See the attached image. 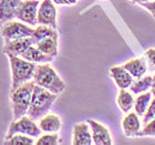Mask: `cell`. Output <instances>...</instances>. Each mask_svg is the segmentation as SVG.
<instances>
[{
    "mask_svg": "<svg viewBox=\"0 0 155 145\" xmlns=\"http://www.w3.org/2000/svg\"><path fill=\"white\" fill-rule=\"evenodd\" d=\"M132 2H134V3H144V2H149V1H153V0H131Z\"/></svg>",
    "mask_w": 155,
    "mask_h": 145,
    "instance_id": "31",
    "label": "cell"
},
{
    "mask_svg": "<svg viewBox=\"0 0 155 145\" xmlns=\"http://www.w3.org/2000/svg\"><path fill=\"white\" fill-rule=\"evenodd\" d=\"M145 58L147 60V64H149V69H155V49L151 48L145 51Z\"/></svg>",
    "mask_w": 155,
    "mask_h": 145,
    "instance_id": "27",
    "label": "cell"
},
{
    "mask_svg": "<svg viewBox=\"0 0 155 145\" xmlns=\"http://www.w3.org/2000/svg\"><path fill=\"white\" fill-rule=\"evenodd\" d=\"M147 60L145 59H133L131 61L126 62L123 67L132 74L133 77L135 79H141V77L146 73L147 71Z\"/></svg>",
    "mask_w": 155,
    "mask_h": 145,
    "instance_id": "15",
    "label": "cell"
},
{
    "mask_svg": "<svg viewBox=\"0 0 155 145\" xmlns=\"http://www.w3.org/2000/svg\"><path fill=\"white\" fill-rule=\"evenodd\" d=\"M141 6H142L143 8H145L147 11H150L151 15H152V17L155 19V0H153V1H149V2L141 3Z\"/></svg>",
    "mask_w": 155,
    "mask_h": 145,
    "instance_id": "28",
    "label": "cell"
},
{
    "mask_svg": "<svg viewBox=\"0 0 155 145\" xmlns=\"http://www.w3.org/2000/svg\"><path fill=\"white\" fill-rule=\"evenodd\" d=\"M123 132L127 137H135L141 130V122L137 113H127L124 120L122 121Z\"/></svg>",
    "mask_w": 155,
    "mask_h": 145,
    "instance_id": "13",
    "label": "cell"
},
{
    "mask_svg": "<svg viewBox=\"0 0 155 145\" xmlns=\"http://www.w3.org/2000/svg\"><path fill=\"white\" fill-rule=\"evenodd\" d=\"M87 123L91 127V133H92V140L93 143L97 145H111L112 144V137L109 132L107 127L100 124L99 122L94 120L89 119Z\"/></svg>",
    "mask_w": 155,
    "mask_h": 145,
    "instance_id": "10",
    "label": "cell"
},
{
    "mask_svg": "<svg viewBox=\"0 0 155 145\" xmlns=\"http://www.w3.org/2000/svg\"><path fill=\"white\" fill-rule=\"evenodd\" d=\"M137 136H153L155 137V119L144 125V129L140 131Z\"/></svg>",
    "mask_w": 155,
    "mask_h": 145,
    "instance_id": "25",
    "label": "cell"
},
{
    "mask_svg": "<svg viewBox=\"0 0 155 145\" xmlns=\"http://www.w3.org/2000/svg\"><path fill=\"white\" fill-rule=\"evenodd\" d=\"M35 29L26 26L25 23L17 21H8L1 27V36L5 42L16 40V39L32 37Z\"/></svg>",
    "mask_w": 155,
    "mask_h": 145,
    "instance_id": "6",
    "label": "cell"
},
{
    "mask_svg": "<svg viewBox=\"0 0 155 145\" xmlns=\"http://www.w3.org/2000/svg\"><path fill=\"white\" fill-rule=\"evenodd\" d=\"M35 44L32 37H28V38H21L16 39V40H11V41L5 42V45L2 48V51L5 54H12V55H20L25 53L31 45Z\"/></svg>",
    "mask_w": 155,
    "mask_h": 145,
    "instance_id": "9",
    "label": "cell"
},
{
    "mask_svg": "<svg viewBox=\"0 0 155 145\" xmlns=\"http://www.w3.org/2000/svg\"><path fill=\"white\" fill-rule=\"evenodd\" d=\"M89 123H79L73 126V145H90L93 143Z\"/></svg>",
    "mask_w": 155,
    "mask_h": 145,
    "instance_id": "11",
    "label": "cell"
},
{
    "mask_svg": "<svg viewBox=\"0 0 155 145\" xmlns=\"http://www.w3.org/2000/svg\"><path fill=\"white\" fill-rule=\"evenodd\" d=\"M57 5H62V6H71L77 3L78 0H53Z\"/></svg>",
    "mask_w": 155,
    "mask_h": 145,
    "instance_id": "29",
    "label": "cell"
},
{
    "mask_svg": "<svg viewBox=\"0 0 155 145\" xmlns=\"http://www.w3.org/2000/svg\"><path fill=\"white\" fill-rule=\"evenodd\" d=\"M33 81L52 93L60 94L65 90V83L49 64L37 65Z\"/></svg>",
    "mask_w": 155,
    "mask_h": 145,
    "instance_id": "4",
    "label": "cell"
},
{
    "mask_svg": "<svg viewBox=\"0 0 155 145\" xmlns=\"http://www.w3.org/2000/svg\"><path fill=\"white\" fill-rule=\"evenodd\" d=\"M22 0H0L1 8V23H6L17 18V10Z\"/></svg>",
    "mask_w": 155,
    "mask_h": 145,
    "instance_id": "14",
    "label": "cell"
},
{
    "mask_svg": "<svg viewBox=\"0 0 155 145\" xmlns=\"http://www.w3.org/2000/svg\"><path fill=\"white\" fill-rule=\"evenodd\" d=\"M37 145H58L59 144V136L55 133L51 134H45L41 136L40 139L37 141Z\"/></svg>",
    "mask_w": 155,
    "mask_h": 145,
    "instance_id": "24",
    "label": "cell"
},
{
    "mask_svg": "<svg viewBox=\"0 0 155 145\" xmlns=\"http://www.w3.org/2000/svg\"><path fill=\"white\" fill-rule=\"evenodd\" d=\"M42 52H45V54H49L51 57H57L58 55V39L54 38H47L43 39L41 41H39L36 43Z\"/></svg>",
    "mask_w": 155,
    "mask_h": 145,
    "instance_id": "21",
    "label": "cell"
},
{
    "mask_svg": "<svg viewBox=\"0 0 155 145\" xmlns=\"http://www.w3.org/2000/svg\"><path fill=\"white\" fill-rule=\"evenodd\" d=\"M151 92L153 93V97H155V73L153 75V84H152V87H151Z\"/></svg>",
    "mask_w": 155,
    "mask_h": 145,
    "instance_id": "30",
    "label": "cell"
},
{
    "mask_svg": "<svg viewBox=\"0 0 155 145\" xmlns=\"http://www.w3.org/2000/svg\"><path fill=\"white\" fill-rule=\"evenodd\" d=\"M155 119V97L154 100L151 102L149 109L146 110L145 114L143 115V125H146L149 122Z\"/></svg>",
    "mask_w": 155,
    "mask_h": 145,
    "instance_id": "26",
    "label": "cell"
},
{
    "mask_svg": "<svg viewBox=\"0 0 155 145\" xmlns=\"http://www.w3.org/2000/svg\"><path fill=\"white\" fill-rule=\"evenodd\" d=\"M153 84V75H147V77H144L142 79H139L137 81L133 82L132 85H131V91L133 93L140 94L142 92H146V91L152 87Z\"/></svg>",
    "mask_w": 155,
    "mask_h": 145,
    "instance_id": "22",
    "label": "cell"
},
{
    "mask_svg": "<svg viewBox=\"0 0 155 145\" xmlns=\"http://www.w3.org/2000/svg\"><path fill=\"white\" fill-rule=\"evenodd\" d=\"M36 87V82H26L22 85L18 87L10 92V100L12 104L13 121L19 120L28 113V110L32 100L33 90Z\"/></svg>",
    "mask_w": 155,
    "mask_h": 145,
    "instance_id": "1",
    "label": "cell"
},
{
    "mask_svg": "<svg viewBox=\"0 0 155 145\" xmlns=\"http://www.w3.org/2000/svg\"><path fill=\"white\" fill-rule=\"evenodd\" d=\"M38 0H22L17 10V18L31 26L38 23Z\"/></svg>",
    "mask_w": 155,
    "mask_h": 145,
    "instance_id": "7",
    "label": "cell"
},
{
    "mask_svg": "<svg viewBox=\"0 0 155 145\" xmlns=\"http://www.w3.org/2000/svg\"><path fill=\"white\" fill-rule=\"evenodd\" d=\"M32 136L26 135V134H15L11 136L9 140H6L3 142V145H32L33 139H31Z\"/></svg>",
    "mask_w": 155,
    "mask_h": 145,
    "instance_id": "23",
    "label": "cell"
},
{
    "mask_svg": "<svg viewBox=\"0 0 155 145\" xmlns=\"http://www.w3.org/2000/svg\"><path fill=\"white\" fill-rule=\"evenodd\" d=\"M59 94L52 93L45 87L36 84L32 94L31 104L28 110V115L33 120H38L48 114L52 104L54 103Z\"/></svg>",
    "mask_w": 155,
    "mask_h": 145,
    "instance_id": "2",
    "label": "cell"
},
{
    "mask_svg": "<svg viewBox=\"0 0 155 145\" xmlns=\"http://www.w3.org/2000/svg\"><path fill=\"white\" fill-rule=\"evenodd\" d=\"M38 23L57 29V10L51 0H43L38 9Z\"/></svg>",
    "mask_w": 155,
    "mask_h": 145,
    "instance_id": "8",
    "label": "cell"
},
{
    "mask_svg": "<svg viewBox=\"0 0 155 145\" xmlns=\"http://www.w3.org/2000/svg\"><path fill=\"white\" fill-rule=\"evenodd\" d=\"M8 58L11 68V90H15L23 83L29 82V80L35 77L37 65L35 64V62L19 58L18 55L8 54Z\"/></svg>",
    "mask_w": 155,
    "mask_h": 145,
    "instance_id": "3",
    "label": "cell"
},
{
    "mask_svg": "<svg viewBox=\"0 0 155 145\" xmlns=\"http://www.w3.org/2000/svg\"><path fill=\"white\" fill-rule=\"evenodd\" d=\"M116 102H117V105L122 112L124 113H129L132 107H134V99H133V95L130 92L125 91V89H121L119 95H117V99H116Z\"/></svg>",
    "mask_w": 155,
    "mask_h": 145,
    "instance_id": "19",
    "label": "cell"
},
{
    "mask_svg": "<svg viewBox=\"0 0 155 145\" xmlns=\"http://www.w3.org/2000/svg\"><path fill=\"white\" fill-rule=\"evenodd\" d=\"M110 74L112 79L115 81L116 85L119 87V89H127L132 85L133 81V75L126 70L124 67H112L110 70Z\"/></svg>",
    "mask_w": 155,
    "mask_h": 145,
    "instance_id": "12",
    "label": "cell"
},
{
    "mask_svg": "<svg viewBox=\"0 0 155 145\" xmlns=\"http://www.w3.org/2000/svg\"><path fill=\"white\" fill-rule=\"evenodd\" d=\"M35 120L31 119L30 116L23 115L19 120H16L9 125V130L6 135V140H9L11 136L15 134H26V135L32 136V137H38L41 134L42 130L40 126H38L36 123L33 122Z\"/></svg>",
    "mask_w": 155,
    "mask_h": 145,
    "instance_id": "5",
    "label": "cell"
},
{
    "mask_svg": "<svg viewBox=\"0 0 155 145\" xmlns=\"http://www.w3.org/2000/svg\"><path fill=\"white\" fill-rule=\"evenodd\" d=\"M21 58L28 61L35 62V63H47V62H51L53 60V57L49 54H45V52H42L38 47H35V44L31 45L25 53L20 55Z\"/></svg>",
    "mask_w": 155,
    "mask_h": 145,
    "instance_id": "16",
    "label": "cell"
},
{
    "mask_svg": "<svg viewBox=\"0 0 155 145\" xmlns=\"http://www.w3.org/2000/svg\"><path fill=\"white\" fill-rule=\"evenodd\" d=\"M47 38L58 39L59 33L57 31V29H54V28H52L50 26H45V25H40L39 27H37L32 35V39L35 44L38 43L39 41H41V40Z\"/></svg>",
    "mask_w": 155,
    "mask_h": 145,
    "instance_id": "18",
    "label": "cell"
},
{
    "mask_svg": "<svg viewBox=\"0 0 155 145\" xmlns=\"http://www.w3.org/2000/svg\"><path fill=\"white\" fill-rule=\"evenodd\" d=\"M39 126L43 132L57 133L61 129V119L55 114H45L40 120Z\"/></svg>",
    "mask_w": 155,
    "mask_h": 145,
    "instance_id": "17",
    "label": "cell"
},
{
    "mask_svg": "<svg viewBox=\"0 0 155 145\" xmlns=\"http://www.w3.org/2000/svg\"><path fill=\"white\" fill-rule=\"evenodd\" d=\"M152 97L153 93L152 92H145L144 94H141L135 99V102H134V110L135 112L139 114V116H143L145 114L146 110L149 109L150 104L152 102Z\"/></svg>",
    "mask_w": 155,
    "mask_h": 145,
    "instance_id": "20",
    "label": "cell"
}]
</instances>
